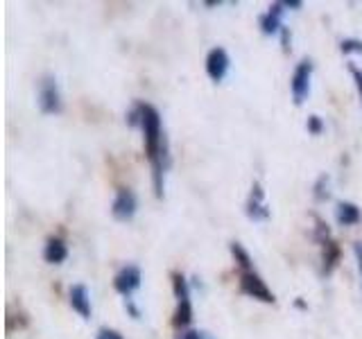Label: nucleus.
<instances>
[{"label":"nucleus","mask_w":362,"mask_h":339,"mask_svg":"<svg viewBox=\"0 0 362 339\" xmlns=\"http://www.w3.org/2000/svg\"><path fill=\"white\" fill-rule=\"evenodd\" d=\"M245 213H247V218L254 220V222H263V220L269 218V208H267V203H265V192H263V186H260L258 181H254L252 192H249Z\"/></svg>","instance_id":"8"},{"label":"nucleus","mask_w":362,"mask_h":339,"mask_svg":"<svg viewBox=\"0 0 362 339\" xmlns=\"http://www.w3.org/2000/svg\"><path fill=\"white\" fill-rule=\"evenodd\" d=\"M231 256L235 258V263L238 267H240V271H249V269H254V263H252V256L247 254V249L240 244V242H231Z\"/></svg>","instance_id":"15"},{"label":"nucleus","mask_w":362,"mask_h":339,"mask_svg":"<svg viewBox=\"0 0 362 339\" xmlns=\"http://www.w3.org/2000/svg\"><path fill=\"white\" fill-rule=\"evenodd\" d=\"M354 249H356V258H358V267H360V276H362V242H358Z\"/></svg>","instance_id":"22"},{"label":"nucleus","mask_w":362,"mask_h":339,"mask_svg":"<svg viewBox=\"0 0 362 339\" xmlns=\"http://www.w3.org/2000/svg\"><path fill=\"white\" fill-rule=\"evenodd\" d=\"M39 109L41 113H59L62 111V95H59V86H57V79L52 75H45L39 82Z\"/></svg>","instance_id":"5"},{"label":"nucleus","mask_w":362,"mask_h":339,"mask_svg":"<svg viewBox=\"0 0 362 339\" xmlns=\"http://www.w3.org/2000/svg\"><path fill=\"white\" fill-rule=\"evenodd\" d=\"M173 290L177 297V310H175V319L173 323L177 328H188L192 321V303H190V285L184 274L175 271L173 274Z\"/></svg>","instance_id":"2"},{"label":"nucleus","mask_w":362,"mask_h":339,"mask_svg":"<svg viewBox=\"0 0 362 339\" xmlns=\"http://www.w3.org/2000/svg\"><path fill=\"white\" fill-rule=\"evenodd\" d=\"M339 50H342L344 54H351V52L362 54V41H358V39H346V41L339 43Z\"/></svg>","instance_id":"16"},{"label":"nucleus","mask_w":362,"mask_h":339,"mask_svg":"<svg viewBox=\"0 0 362 339\" xmlns=\"http://www.w3.org/2000/svg\"><path fill=\"white\" fill-rule=\"evenodd\" d=\"M324 184H328V177H320V181H317V186H315V197L317 199H326L328 197V192H324Z\"/></svg>","instance_id":"19"},{"label":"nucleus","mask_w":362,"mask_h":339,"mask_svg":"<svg viewBox=\"0 0 362 339\" xmlns=\"http://www.w3.org/2000/svg\"><path fill=\"white\" fill-rule=\"evenodd\" d=\"M229 54H226L224 48H213L209 54H206V73L213 82H222L229 73Z\"/></svg>","instance_id":"9"},{"label":"nucleus","mask_w":362,"mask_h":339,"mask_svg":"<svg viewBox=\"0 0 362 339\" xmlns=\"http://www.w3.org/2000/svg\"><path fill=\"white\" fill-rule=\"evenodd\" d=\"M204 339H211V337H209V335H206V333H204Z\"/></svg>","instance_id":"23"},{"label":"nucleus","mask_w":362,"mask_h":339,"mask_svg":"<svg viewBox=\"0 0 362 339\" xmlns=\"http://www.w3.org/2000/svg\"><path fill=\"white\" fill-rule=\"evenodd\" d=\"M240 292L252 297L256 301H263V303H274V292L267 287V282L256 274V269H249V271H240Z\"/></svg>","instance_id":"4"},{"label":"nucleus","mask_w":362,"mask_h":339,"mask_svg":"<svg viewBox=\"0 0 362 339\" xmlns=\"http://www.w3.org/2000/svg\"><path fill=\"white\" fill-rule=\"evenodd\" d=\"M43 258H45V263H50V265L64 263V260L68 258V246L62 237H50L48 244H45V249H43Z\"/></svg>","instance_id":"12"},{"label":"nucleus","mask_w":362,"mask_h":339,"mask_svg":"<svg viewBox=\"0 0 362 339\" xmlns=\"http://www.w3.org/2000/svg\"><path fill=\"white\" fill-rule=\"evenodd\" d=\"M286 11H288L286 3H272L265 14L258 18V25H260V30H263V34H276V32H281L283 30L281 16L286 14Z\"/></svg>","instance_id":"10"},{"label":"nucleus","mask_w":362,"mask_h":339,"mask_svg":"<svg viewBox=\"0 0 362 339\" xmlns=\"http://www.w3.org/2000/svg\"><path fill=\"white\" fill-rule=\"evenodd\" d=\"M305 127H308L310 133L317 136V133H322V131H324V122H322L320 116H310V118H308V124H305Z\"/></svg>","instance_id":"17"},{"label":"nucleus","mask_w":362,"mask_h":339,"mask_svg":"<svg viewBox=\"0 0 362 339\" xmlns=\"http://www.w3.org/2000/svg\"><path fill=\"white\" fill-rule=\"evenodd\" d=\"M129 127H141L145 138V154L152 163V179L156 197H163V170H165V138L161 131V113L152 105H136L127 113Z\"/></svg>","instance_id":"1"},{"label":"nucleus","mask_w":362,"mask_h":339,"mask_svg":"<svg viewBox=\"0 0 362 339\" xmlns=\"http://www.w3.org/2000/svg\"><path fill=\"white\" fill-rule=\"evenodd\" d=\"M141 280H143L141 269L136 267V265H127V267H122L118 271L116 278H113V287H116L118 294H122V297L129 299L132 294L141 287Z\"/></svg>","instance_id":"7"},{"label":"nucleus","mask_w":362,"mask_h":339,"mask_svg":"<svg viewBox=\"0 0 362 339\" xmlns=\"http://www.w3.org/2000/svg\"><path fill=\"white\" fill-rule=\"evenodd\" d=\"M136 208H139V201H136L134 192L129 188H120L116 192V199H113V203H111L113 218H116L118 222H129L136 215Z\"/></svg>","instance_id":"6"},{"label":"nucleus","mask_w":362,"mask_h":339,"mask_svg":"<svg viewBox=\"0 0 362 339\" xmlns=\"http://www.w3.org/2000/svg\"><path fill=\"white\" fill-rule=\"evenodd\" d=\"M324 274H331L339 260V246L333 240H324Z\"/></svg>","instance_id":"14"},{"label":"nucleus","mask_w":362,"mask_h":339,"mask_svg":"<svg viewBox=\"0 0 362 339\" xmlns=\"http://www.w3.org/2000/svg\"><path fill=\"white\" fill-rule=\"evenodd\" d=\"M310 77H313V61L301 59L290 77V93L297 107H301L310 95Z\"/></svg>","instance_id":"3"},{"label":"nucleus","mask_w":362,"mask_h":339,"mask_svg":"<svg viewBox=\"0 0 362 339\" xmlns=\"http://www.w3.org/2000/svg\"><path fill=\"white\" fill-rule=\"evenodd\" d=\"M181 339H204V333H197V331H188L181 335Z\"/></svg>","instance_id":"21"},{"label":"nucleus","mask_w":362,"mask_h":339,"mask_svg":"<svg viewBox=\"0 0 362 339\" xmlns=\"http://www.w3.org/2000/svg\"><path fill=\"white\" fill-rule=\"evenodd\" d=\"M335 218H337V222L342 224V226H354V224H358L362 220V213H360V208L356 206V203L339 201L337 210H335Z\"/></svg>","instance_id":"13"},{"label":"nucleus","mask_w":362,"mask_h":339,"mask_svg":"<svg viewBox=\"0 0 362 339\" xmlns=\"http://www.w3.org/2000/svg\"><path fill=\"white\" fill-rule=\"evenodd\" d=\"M351 75H354L356 84H358V90H360V97H362V73L358 71V68H351Z\"/></svg>","instance_id":"20"},{"label":"nucleus","mask_w":362,"mask_h":339,"mask_svg":"<svg viewBox=\"0 0 362 339\" xmlns=\"http://www.w3.org/2000/svg\"><path fill=\"white\" fill-rule=\"evenodd\" d=\"M68 297H71L73 310L82 316V319H90V297H88L86 285H73Z\"/></svg>","instance_id":"11"},{"label":"nucleus","mask_w":362,"mask_h":339,"mask_svg":"<svg viewBox=\"0 0 362 339\" xmlns=\"http://www.w3.org/2000/svg\"><path fill=\"white\" fill-rule=\"evenodd\" d=\"M95 339H124V337L118 331H113V328H100Z\"/></svg>","instance_id":"18"}]
</instances>
